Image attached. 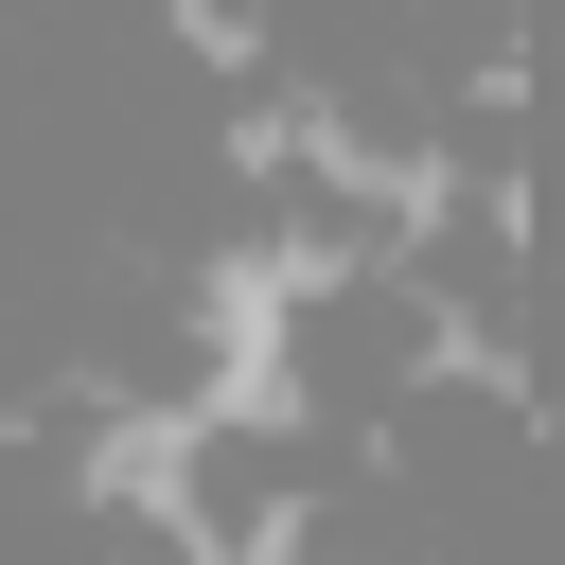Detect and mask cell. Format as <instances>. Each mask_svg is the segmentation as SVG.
<instances>
[{
  "instance_id": "cell-1",
  "label": "cell",
  "mask_w": 565,
  "mask_h": 565,
  "mask_svg": "<svg viewBox=\"0 0 565 565\" xmlns=\"http://www.w3.org/2000/svg\"><path fill=\"white\" fill-rule=\"evenodd\" d=\"M141 494L177 512L194 565H300V512L335 494V441H300L282 406H212V424H177L141 459Z\"/></svg>"
}]
</instances>
